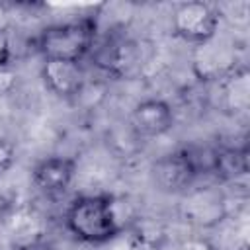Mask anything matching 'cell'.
Returning <instances> with one entry per match:
<instances>
[{"mask_svg":"<svg viewBox=\"0 0 250 250\" xmlns=\"http://www.w3.org/2000/svg\"><path fill=\"white\" fill-rule=\"evenodd\" d=\"M225 102L230 111H246L250 104V74L244 66L225 76Z\"/></svg>","mask_w":250,"mask_h":250,"instance_id":"8fae6325","label":"cell"},{"mask_svg":"<svg viewBox=\"0 0 250 250\" xmlns=\"http://www.w3.org/2000/svg\"><path fill=\"white\" fill-rule=\"evenodd\" d=\"M182 217L195 227H215L227 217V201L219 189L203 188L188 193L182 203Z\"/></svg>","mask_w":250,"mask_h":250,"instance_id":"277c9868","label":"cell"},{"mask_svg":"<svg viewBox=\"0 0 250 250\" xmlns=\"http://www.w3.org/2000/svg\"><path fill=\"white\" fill-rule=\"evenodd\" d=\"M76 174V162L66 156H49L35 164L31 172L33 186L45 195L64 193Z\"/></svg>","mask_w":250,"mask_h":250,"instance_id":"5b68a950","label":"cell"},{"mask_svg":"<svg viewBox=\"0 0 250 250\" xmlns=\"http://www.w3.org/2000/svg\"><path fill=\"white\" fill-rule=\"evenodd\" d=\"M193 70L201 80H213V78H225L234 70L232 66V55L225 47H211V43L197 45L195 57H193Z\"/></svg>","mask_w":250,"mask_h":250,"instance_id":"9c48e42d","label":"cell"},{"mask_svg":"<svg viewBox=\"0 0 250 250\" xmlns=\"http://www.w3.org/2000/svg\"><path fill=\"white\" fill-rule=\"evenodd\" d=\"M10 64V39L8 33H0V66Z\"/></svg>","mask_w":250,"mask_h":250,"instance_id":"9a60e30c","label":"cell"},{"mask_svg":"<svg viewBox=\"0 0 250 250\" xmlns=\"http://www.w3.org/2000/svg\"><path fill=\"white\" fill-rule=\"evenodd\" d=\"M66 229L86 244H104L121 234L113 195H82L64 215Z\"/></svg>","mask_w":250,"mask_h":250,"instance_id":"6da1fadb","label":"cell"},{"mask_svg":"<svg viewBox=\"0 0 250 250\" xmlns=\"http://www.w3.org/2000/svg\"><path fill=\"white\" fill-rule=\"evenodd\" d=\"M41 78L55 96L72 100L80 86L86 80L80 61H62V59H45L41 66Z\"/></svg>","mask_w":250,"mask_h":250,"instance_id":"8992f818","label":"cell"},{"mask_svg":"<svg viewBox=\"0 0 250 250\" xmlns=\"http://www.w3.org/2000/svg\"><path fill=\"white\" fill-rule=\"evenodd\" d=\"M219 23V12L207 2H182L172 16L174 35L195 45H203L217 37Z\"/></svg>","mask_w":250,"mask_h":250,"instance_id":"3957f363","label":"cell"},{"mask_svg":"<svg viewBox=\"0 0 250 250\" xmlns=\"http://www.w3.org/2000/svg\"><path fill=\"white\" fill-rule=\"evenodd\" d=\"M94 37L96 18L84 16L45 27L37 37V49L45 59L82 61V57L92 49Z\"/></svg>","mask_w":250,"mask_h":250,"instance_id":"7a4b0ae2","label":"cell"},{"mask_svg":"<svg viewBox=\"0 0 250 250\" xmlns=\"http://www.w3.org/2000/svg\"><path fill=\"white\" fill-rule=\"evenodd\" d=\"M16 160V145L8 139H0V174H4Z\"/></svg>","mask_w":250,"mask_h":250,"instance_id":"4fadbf2b","label":"cell"},{"mask_svg":"<svg viewBox=\"0 0 250 250\" xmlns=\"http://www.w3.org/2000/svg\"><path fill=\"white\" fill-rule=\"evenodd\" d=\"M152 178L162 191L178 193V191H186L193 184L197 174L193 172L186 154L182 150H176L158 158L152 164Z\"/></svg>","mask_w":250,"mask_h":250,"instance_id":"52a82bcc","label":"cell"},{"mask_svg":"<svg viewBox=\"0 0 250 250\" xmlns=\"http://www.w3.org/2000/svg\"><path fill=\"white\" fill-rule=\"evenodd\" d=\"M174 125V111L164 100H143L131 111V127L139 137H160Z\"/></svg>","mask_w":250,"mask_h":250,"instance_id":"ba28073f","label":"cell"},{"mask_svg":"<svg viewBox=\"0 0 250 250\" xmlns=\"http://www.w3.org/2000/svg\"><path fill=\"white\" fill-rule=\"evenodd\" d=\"M178 250H215V246L205 238H188L178 246Z\"/></svg>","mask_w":250,"mask_h":250,"instance_id":"5bb4252c","label":"cell"},{"mask_svg":"<svg viewBox=\"0 0 250 250\" xmlns=\"http://www.w3.org/2000/svg\"><path fill=\"white\" fill-rule=\"evenodd\" d=\"M18 86V74L16 70L6 64V66H0V96H6V94H12Z\"/></svg>","mask_w":250,"mask_h":250,"instance_id":"7c38bea8","label":"cell"},{"mask_svg":"<svg viewBox=\"0 0 250 250\" xmlns=\"http://www.w3.org/2000/svg\"><path fill=\"white\" fill-rule=\"evenodd\" d=\"M219 180L223 182H232L238 178H244L248 174V156L246 148H232V146H217L215 148V158H213V170Z\"/></svg>","mask_w":250,"mask_h":250,"instance_id":"30bf717a","label":"cell"},{"mask_svg":"<svg viewBox=\"0 0 250 250\" xmlns=\"http://www.w3.org/2000/svg\"><path fill=\"white\" fill-rule=\"evenodd\" d=\"M10 27H12V12L4 2H0V33H8Z\"/></svg>","mask_w":250,"mask_h":250,"instance_id":"2e32d148","label":"cell"}]
</instances>
